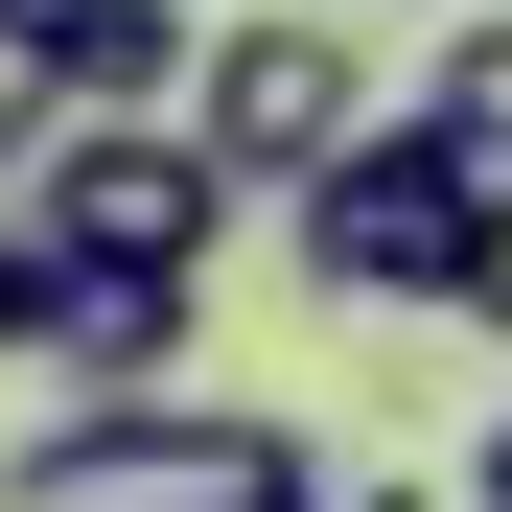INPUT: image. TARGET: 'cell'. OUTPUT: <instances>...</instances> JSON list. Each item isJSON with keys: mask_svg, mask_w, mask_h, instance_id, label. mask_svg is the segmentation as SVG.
Instances as JSON below:
<instances>
[{"mask_svg": "<svg viewBox=\"0 0 512 512\" xmlns=\"http://www.w3.org/2000/svg\"><path fill=\"white\" fill-rule=\"evenodd\" d=\"M466 326L512 350V187H489V233H466Z\"/></svg>", "mask_w": 512, "mask_h": 512, "instance_id": "cell-8", "label": "cell"}, {"mask_svg": "<svg viewBox=\"0 0 512 512\" xmlns=\"http://www.w3.org/2000/svg\"><path fill=\"white\" fill-rule=\"evenodd\" d=\"M24 233L70 256V280H210L233 187H210L187 117H47V140H24Z\"/></svg>", "mask_w": 512, "mask_h": 512, "instance_id": "cell-3", "label": "cell"}, {"mask_svg": "<svg viewBox=\"0 0 512 512\" xmlns=\"http://www.w3.org/2000/svg\"><path fill=\"white\" fill-rule=\"evenodd\" d=\"M443 512H512V419H489V443H466V466H443Z\"/></svg>", "mask_w": 512, "mask_h": 512, "instance_id": "cell-10", "label": "cell"}, {"mask_svg": "<svg viewBox=\"0 0 512 512\" xmlns=\"http://www.w3.org/2000/svg\"><path fill=\"white\" fill-rule=\"evenodd\" d=\"M303 489H326V443L233 419V396H70L0 466V512H303Z\"/></svg>", "mask_w": 512, "mask_h": 512, "instance_id": "cell-1", "label": "cell"}, {"mask_svg": "<svg viewBox=\"0 0 512 512\" xmlns=\"http://www.w3.org/2000/svg\"><path fill=\"white\" fill-rule=\"evenodd\" d=\"M419 140H443L466 187H512V0H466V24H443V70H419Z\"/></svg>", "mask_w": 512, "mask_h": 512, "instance_id": "cell-6", "label": "cell"}, {"mask_svg": "<svg viewBox=\"0 0 512 512\" xmlns=\"http://www.w3.org/2000/svg\"><path fill=\"white\" fill-rule=\"evenodd\" d=\"M466 233H489V187H466L419 117H373V140L303 187V280H326V303H466Z\"/></svg>", "mask_w": 512, "mask_h": 512, "instance_id": "cell-4", "label": "cell"}, {"mask_svg": "<svg viewBox=\"0 0 512 512\" xmlns=\"http://www.w3.org/2000/svg\"><path fill=\"white\" fill-rule=\"evenodd\" d=\"M187 140H210L233 210H303L326 163L373 140V47H350V0H233V24L187 47Z\"/></svg>", "mask_w": 512, "mask_h": 512, "instance_id": "cell-2", "label": "cell"}, {"mask_svg": "<svg viewBox=\"0 0 512 512\" xmlns=\"http://www.w3.org/2000/svg\"><path fill=\"white\" fill-rule=\"evenodd\" d=\"M326 512H443V489H326Z\"/></svg>", "mask_w": 512, "mask_h": 512, "instance_id": "cell-11", "label": "cell"}, {"mask_svg": "<svg viewBox=\"0 0 512 512\" xmlns=\"http://www.w3.org/2000/svg\"><path fill=\"white\" fill-rule=\"evenodd\" d=\"M0 350H24V373H47V350H70V256H47V233H24V210H0Z\"/></svg>", "mask_w": 512, "mask_h": 512, "instance_id": "cell-7", "label": "cell"}, {"mask_svg": "<svg viewBox=\"0 0 512 512\" xmlns=\"http://www.w3.org/2000/svg\"><path fill=\"white\" fill-rule=\"evenodd\" d=\"M187 0H24V94L47 117H187Z\"/></svg>", "mask_w": 512, "mask_h": 512, "instance_id": "cell-5", "label": "cell"}, {"mask_svg": "<svg viewBox=\"0 0 512 512\" xmlns=\"http://www.w3.org/2000/svg\"><path fill=\"white\" fill-rule=\"evenodd\" d=\"M24 140H47V94H24V0H0V187H24Z\"/></svg>", "mask_w": 512, "mask_h": 512, "instance_id": "cell-9", "label": "cell"}]
</instances>
